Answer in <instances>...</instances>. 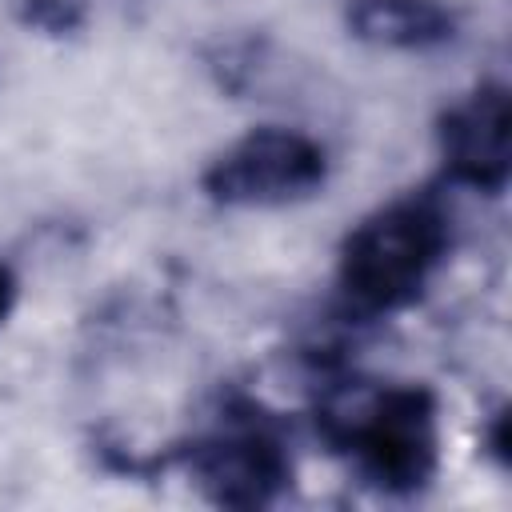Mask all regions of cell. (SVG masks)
Returning <instances> with one entry per match:
<instances>
[{
  "mask_svg": "<svg viewBox=\"0 0 512 512\" xmlns=\"http://www.w3.org/2000/svg\"><path fill=\"white\" fill-rule=\"evenodd\" d=\"M316 428L380 492H416L440 468V412L424 384H336L320 400Z\"/></svg>",
  "mask_w": 512,
  "mask_h": 512,
  "instance_id": "1",
  "label": "cell"
},
{
  "mask_svg": "<svg viewBox=\"0 0 512 512\" xmlns=\"http://www.w3.org/2000/svg\"><path fill=\"white\" fill-rule=\"evenodd\" d=\"M452 248L448 216L428 196H396L372 208L340 244L336 284L364 316H388L424 296Z\"/></svg>",
  "mask_w": 512,
  "mask_h": 512,
  "instance_id": "2",
  "label": "cell"
},
{
  "mask_svg": "<svg viewBox=\"0 0 512 512\" xmlns=\"http://www.w3.org/2000/svg\"><path fill=\"white\" fill-rule=\"evenodd\" d=\"M328 148L288 124H260L228 140L200 172V192L220 208H292L328 184Z\"/></svg>",
  "mask_w": 512,
  "mask_h": 512,
  "instance_id": "3",
  "label": "cell"
},
{
  "mask_svg": "<svg viewBox=\"0 0 512 512\" xmlns=\"http://www.w3.org/2000/svg\"><path fill=\"white\" fill-rule=\"evenodd\" d=\"M508 136L512 100L504 84L484 80L460 100H452L436 120V148L448 180L484 196H500L512 176Z\"/></svg>",
  "mask_w": 512,
  "mask_h": 512,
  "instance_id": "4",
  "label": "cell"
},
{
  "mask_svg": "<svg viewBox=\"0 0 512 512\" xmlns=\"http://www.w3.org/2000/svg\"><path fill=\"white\" fill-rule=\"evenodd\" d=\"M196 488L224 508H264L292 484V460L284 444L260 424L216 428L188 452Z\"/></svg>",
  "mask_w": 512,
  "mask_h": 512,
  "instance_id": "5",
  "label": "cell"
},
{
  "mask_svg": "<svg viewBox=\"0 0 512 512\" xmlns=\"http://www.w3.org/2000/svg\"><path fill=\"white\" fill-rule=\"evenodd\" d=\"M348 32L380 52H436L460 36L448 0H348Z\"/></svg>",
  "mask_w": 512,
  "mask_h": 512,
  "instance_id": "6",
  "label": "cell"
},
{
  "mask_svg": "<svg viewBox=\"0 0 512 512\" xmlns=\"http://www.w3.org/2000/svg\"><path fill=\"white\" fill-rule=\"evenodd\" d=\"M12 20L36 36H72L88 24L92 0H4Z\"/></svg>",
  "mask_w": 512,
  "mask_h": 512,
  "instance_id": "7",
  "label": "cell"
},
{
  "mask_svg": "<svg viewBox=\"0 0 512 512\" xmlns=\"http://www.w3.org/2000/svg\"><path fill=\"white\" fill-rule=\"evenodd\" d=\"M16 296H20V280H16V272H12V268L0 260V324L12 316Z\"/></svg>",
  "mask_w": 512,
  "mask_h": 512,
  "instance_id": "8",
  "label": "cell"
}]
</instances>
